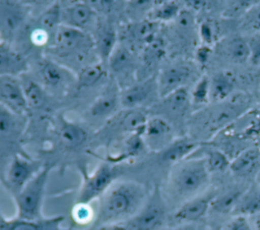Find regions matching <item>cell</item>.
<instances>
[{"mask_svg":"<svg viewBox=\"0 0 260 230\" xmlns=\"http://www.w3.org/2000/svg\"><path fill=\"white\" fill-rule=\"evenodd\" d=\"M209 174L203 158L188 157L173 166L169 185L176 196L187 200L207 185Z\"/></svg>","mask_w":260,"mask_h":230,"instance_id":"2","label":"cell"},{"mask_svg":"<svg viewBox=\"0 0 260 230\" xmlns=\"http://www.w3.org/2000/svg\"><path fill=\"white\" fill-rule=\"evenodd\" d=\"M107 76V69L104 63H91L85 65L77 74L76 82L78 88L88 89L95 87Z\"/></svg>","mask_w":260,"mask_h":230,"instance_id":"34","label":"cell"},{"mask_svg":"<svg viewBox=\"0 0 260 230\" xmlns=\"http://www.w3.org/2000/svg\"><path fill=\"white\" fill-rule=\"evenodd\" d=\"M50 171L51 166L44 165L21 191L13 196L16 206L15 217L23 220H38L44 217L43 204Z\"/></svg>","mask_w":260,"mask_h":230,"instance_id":"4","label":"cell"},{"mask_svg":"<svg viewBox=\"0 0 260 230\" xmlns=\"http://www.w3.org/2000/svg\"><path fill=\"white\" fill-rule=\"evenodd\" d=\"M199 147V142L189 136L176 137L166 149L158 154L160 163L166 165H176L187 159Z\"/></svg>","mask_w":260,"mask_h":230,"instance_id":"22","label":"cell"},{"mask_svg":"<svg viewBox=\"0 0 260 230\" xmlns=\"http://www.w3.org/2000/svg\"><path fill=\"white\" fill-rule=\"evenodd\" d=\"M159 99L156 76L137 80L120 90V105L125 110L152 107Z\"/></svg>","mask_w":260,"mask_h":230,"instance_id":"8","label":"cell"},{"mask_svg":"<svg viewBox=\"0 0 260 230\" xmlns=\"http://www.w3.org/2000/svg\"><path fill=\"white\" fill-rule=\"evenodd\" d=\"M246 22L251 30L260 34V3L255 4L246 13Z\"/></svg>","mask_w":260,"mask_h":230,"instance_id":"41","label":"cell"},{"mask_svg":"<svg viewBox=\"0 0 260 230\" xmlns=\"http://www.w3.org/2000/svg\"><path fill=\"white\" fill-rule=\"evenodd\" d=\"M195 67L190 62H173L159 70L156 75V83L159 99L186 88L194 78Z\"/></svg>","mask_w":260,"mask_h":230,"instance_id":"10","label":"cell"},{"mask_svg":"<svg viewBox=\"0 0 260 230\" xmlns=\"http://www.w3.org/2000/svg\"><path fill=\"white\" fill-rule=\"evenodd\" d=\"M142 131L129 134L124 139L120 151L118 153L109 155L105 161L114 165H118L124 161L136 158L141 155L145 150H147L142 137Z\"/></svg>","mask_w":260,"mask_h":230,"instance_id":"26","label":"cell"},{"mask_svg":"<svg viewBox=\"0 0 260 230\" xmlns=\"http://www.w3.org/2000/svg\"><path fill=\"white\" fill-rule=\"evenodd\" d=\"M94 49L100 56L102 62H107L117 45L119 44V36L111 22H100L95 26L92 37Z\"/></svg>","mask_w":260,"mask_h":230,"instance_id":"24","label":"cell"},{"mask_svg":"<svg viewBox=\"0 0 260 230\" xmlns=\"http://www.w3.org/2000/svg\"><path fill=\"white\" fill-rule=\"evenodd\" d=\"M25 126V115H18L0 105V145H13L17 142Z\"/></svg>","mask_w":260,"mask_h":230,"instance_id":"19","label":"cell"},{"mask_svg":"<svg viewBox=\"0 0 260 230\" xmlns=\"http://www.w3.org/2000/svg\"><path fill=\"white\" fill-rule=\"evenodd\" d=\"M148 196L145 186L137 181H115L99 198L92 229L126 223L140 211Z\"/></svg>","mask_w":260,"mask_h":230,"instance_id":"1","label":"cell"},{"mask_svg":"<svg viewBox=\"0 0 260 230\" xmlns=\"http://www.w3.org/2000/svg\"><path fill=\"white\" fill-rule=\"evenodd\" d=\"M120 105V91L116 84H110L92 102L87 115L92 121L110 120L117 114Z\"/></svg>","mask_w":260,"mask_h":230,"instance_id":"17","label":"cell"},{"mask_svg":"<svg viewBox=\"0 0 260 230\" xmlns=\"http://www.w3.org/2000/svg\"><path fill=\"white\" fill-rule=\"evenodd\" d=\"M43 167L41 162L16 153L5 169L3 184L11 195L15 196Z\"/></svg>","mask_w":260,"mask_h":230,"instance_id":"7","label":"cell"},{"mask_svg":"<svg viewBox=\"0 0 260 230\" xmlns=\"http://www.w3.org/2000/svg\"><path fill=\"white\" fill-rule=\"evenodd\" d=\"M199 157L204 159L207 169L210 173L212 172L221 173L230 169L231 160L229 156L219 149H216V148L204 149V151Z\"/></svg>","mask_w":260,"mask_h":230,"instance_id":"37","label":"cell"},{"mask_svg":"<svg viewBox=\"0 0 260 230\" xmlns=\"http://www.w3.org/2000/svg\"><path fill=\"white\" fill-rule=\"evenodd\" d=\"M37 79L49 94L64 93L65 90L74 82L75 75L69 67L51 59L43 58L38 64Z\"/></svg>","mask_w":260,"mask_h":230,"instance_id":"9","label":"cell"},{"mask_svg":"<svg viewBox=\"0 0 260 230\" xmlns=\"http://www.w3.org/2000/svg\"><path fill=\"white\" fill-rule=\"evenodd\" d=\"M20 80L28 109H39L43 107L47 102L48 93L41 83L34 77L26 76L25 74L20 76Z\"/></svg>","mask_w":260,"mask_h":230,"instance_id":"29","label":"cell"},{"mask_svg":"<svg viewBox=\"0 0 260 230\" xmlns=\"http://www.w3.org/2000/svg\"><path fill=\"white\" fill-rule=\"evenodd\" d=\"M217 192L210 190L204 194L196 195L185 200L172 215V220L177 225L194 224L200 221L210 210L211 204Z\"/></svg>","mask_w":260,"mask_h":230,"instance_id":"14","label":"cell"},{"mask_svg":"<svg viewBox=\"0 0 260 230\" xmlns=\"http://www.w3.org/2000/svg\"><path fill=\"white\" fill-rule=\"evenodd\" d=\"M210 48L209 46H206V45H202L196 52V58L198 60V62L200 63H206L209 56H210Z\"/></svg>","mask_w":260,"mask_h":230,"instance_id":"44","label":"cell"},{"mask_svg":"<svg viewBox=\"0 0 260 230\" xmlns=\"http://www.w3.org/2000/svg\"><path fill=\"white\" fill-rule=\"evenodd\" d=\"M107 62L110 71L118 80H125L131 72L135 73L134 51L125 44L119 43Z\"/></svg>","mask_w":260,"mask_h":230,"instance_id":"23","label":"cell"},{"mask_svg":"<svg viewBox=\"0 0 260 230\" xmlns=\"http://www.w3.org/2000/svg\"><path fill=\"white\" fill-rule=\"evenodd\" d=\"M191 107L190 93L187 88L178 90L167 97L160 98L151 108L159 110L151 115H158L168 120L173 126L175 122L184 119ZM175 128V127H174Z\"/></svg>","mask_w":260,"mask_h":230,"instance_id":"13","label":"cell"},{"mask_svg":"<svg viewBox=\"0 0 260 230\" xmlns=\"http://www.w3.org/2000/svg\"><path fill=\"white\" fill-rule=\"evenodd\" d=\"M250 47V62L254 65L260 66V34L254 35L248 39Z\"/></svg>","mask_w":260,"mask_h":230,"instance_id":"42","label":"cell"},{"mask_svg":"<svg viewBox=\"0 0 260 230\" xmlns=\"http://www.w3.org/2000/svg\"><path fill=\"white\" fill-rule=\"evenodd\" d=\"M47 49L51 58L54 56L60 60L81 62L87 53L94 49V45L88 33L61 24Z\"/></svg>","mask_w":260,"mask_h":230,"instance_id":"3","label":"cell"},{"mask_svg":"<svg viewBox=\"0 0 260 230\" xmlns=\"http://www.w3.org/2000/svg\"><path fill=\"white\" fill-rule=\"evenodd\" d=\"M181 11L182 10L180 8V5L177 2H161L160 4L154 5L152 7L146 18L158 24L160 22H171L177 19Z\"/></svg>","mask_w":260,"mask_h":230,"instance_id":"36","label":"cell"},{"mask_svg":"<svg viewBox=\"0 0 260 230\" xmlns=\"http://www.w3.org/2000/svg\"><path fill=\"white\" fill-rule=\"evenodd\" d=\"M57 134L62 146L69 150L81 148L87 140V130L81 125L68 121L61 117L57 129Z\"/></svg>","mask_w":260,"mask_h":230,"instance_id":"25","label":"cell"},{"mask_svg":"<svg viewBox=\"0 0 260 230\" xmlns=\"http://www.w3.org/2000/svg\"><path fill=\"white\" fill-rule=\"evenodd\" d=\"M0 105L18 114L28 111L20 77L0 76Z\"/></svg>","mask_w":260,"mask_h":230,"instance_id":"15","label":"cell"},{"mask_svg":"<svg viewBox=\"0 0 260 230\" xmlns=\"http://www.w3.org/2000/svg\"><path fill=\"white\" fill-rule=\"evenodd\" d=\"M224 53L228 58L235 63H245L249 61L250 47L248 39L239 36L230 39L224 46Z\"/></svg>","mask_w":260,"mask_h":230,"instance_id":"35","label":"cell"},{"mask_svg":"<svg viewBox=\"0 0 260 230\" xmlns=\"http://www.w3.org/2000/svg\"><path fill=\"white\" fill-rule=\"evenodd\" d=\"M170 230H195V227L193 224H183V225H177Z\"/></svg>","mask_w":260,"mask_h":230,"instance_id":"45","label":"cell"},{"mask_svg":"<svg viewBox=\"0 0 260 230\" xmlns=\"http://www.w3.org/2000/svg\"><path fill=\"white\" fill-rule=\"evenodd\" d=\"M167 220V204L161 191L156 187L140 211L123 225L127 230H160Z\"/></svg>","mask_w":260,"mask_h":230,"instance_id":"6","label":"cell"},{"mask_svg":"<svg viewBox=\"0 0 260 230\" xmlns=\"http://www.w3.org/2000/svg\"><path fill=\"white\" fill-rule=\"evenodd\" d=\"M246 188L236 186V187L230 188L229 190L220 194L217 193V195L214 197L211 204L210 210L220 215H225L230 213L233 214L238 202L240 200Z\"/></svg>","mask_w":260,"mask_h":230,"instance_id":"31","label":"cell"},{"mask_svg":"<svg viewBox=\"0 0 260 230\" xmlns=\"http://www.w3.org/2000/svg\"><path fill=\"white\" fill-rule=\"evenodd\" d=\"M96 212L92 209L90 204L76 203L71 211V217L77 225H88L94 222Z\"/></svg>","mask_w":260,"mask_h":230,"instance_id":"39","label":"cell"},{"mask_svg":"<svg viewBox=\"0 0 260 230\" xmlns=\"http://www.w3.org/2000/svg\"><path fill=\"white\" fill-rule=\"evenodd\" d=\"M233 214L245 217L260 214V188L256 186L246 188Z\"/></svg>","mask_w":260,"mask_h":230,"instance_id":"30","label":"cell"},{"mask_svg":"<svg viewBox=\"0 0 260 230\" xmlns=\"http://www.w3.org/2000/svg\"><path fill=\"white\" fill-rule=\"evenodd\" d=\"M174 126L158 115H150L144 124L142 137L147 150L159 153L175 138Z\"/></svg>","mask_w":260,"mask_h":230,"instance_id":"12","label":"cell"},{"mask_svg":"<svg viewBox=\"0 0 260 230\" xmlns=\"http://www.w3.org/2000/svg\"><path fill=\"white\" fill-rule=\"evenodd\" d=\"M96 11L89 2H74L62 7V24L84 31L93 24Z\"/></svg>","mask_w":260,"mask_h":230,"instance_id":"18","label":"cell"},{"mask_svg":"<svg viewBox=\"0 0 260 230\" xmlns=\"http://www.w3.org/2000/svg\"><path fill=\"white\" fill-rule=\"evenodd\" d=\"M82 183L77 197V203L91 204L94 199H99L108 188L117 181L120 170L117 165L104 161L91 173L84 168L80 169Z\"/></svg>","mask_w":260,"mask_h":230,"instance_id":"5","label":"cell"},{"mask_svg":"<svg viewBox=\"0 0 260 230\" xmlns=\"http://www.w3.org/2000/svg\"><path fill=\"white\" fill-rule=\"evenodd\" d=\"M158 23L147 18L134 20L125 27L126 41L131 44L129 48L134 51V46L143 49L157 36Z\"/></svg>","mask_w":260,"mask_h":230,"instance_id":"21","label":"cell"},{"mask_svg":"<svg viewBox=\"0 0 260 230\" xmlns=\"http://www.w3.org/2000/svg\"><path fill=\"white\" fill-rule=\"evenodd\" d=\"M199 35L202 39L203 45H211L215 38V28L212 22H209L208 20L203 21L199 26Z\"/></svg>","mask_w":260,"mask_h":230,"instance_id":"40","label":"cell"},{"mask_svg":"<svg viewBox=\"0 0 260 230\" xmlns=\"http://www.w3.org/2000/svg\"><path fill=\"white\" fill-rule=\"evenodd\" d=\"M228 230H252V227L247 217L235 216L230 222Z\"/></svg>","mask_w":260,"mask_h":230,"instance_id":"43","label":"cell"},{"mask_svg":"<svg viewBox=\"0 0 260 230\" xmlns=\"http://www.w3.org/2000/svg\"><path fill=\"white\" fill-rule=\"evenodd\" d=\"M235 90L233 78L223 72L215 74L210 79V102L220 103L228 100Z\"/></svg>","mask_w":260,"mask_h":230,"instance_id":"32","label":"cell"},{"mask_svg":"<svg viewBox=\"0 0 260 230\" xmlns=\"http://www.w3.org/2000/svg\"><path fill=\"white\" fill-rule=\"evenodd\" d=\"M190 101L194 107H202L210 102V79L206 75L196 81L190 93Z\"/></svg>","mask_w":260,"mask_h":230,"instance_id":"38","label":"cell"},{"mask_svg":"<svg viewBox=\"0 0 260 230\" xmlns=\"http://www.w3.org/2000/svg\"><path fill=\"white\" fill-rule=\"evenodd\" d=\"M29 7L17 1H0V42L8 43L26 23Z\"/></svg>","mask_w":260,"mask_h":230,"instance_id":"11","label":"cell"},{"mask_svg":"<svg viewBox=\"0 0 260 230\" xmlns=\"http://www.w3.org/2000/svg\"><path fill=\"white\" fill-rule=\"evenodd\" d=\"M27 70V58L10 44L0 42V76L20 77Z\"/></svg>","mask_w":260,"mask_h":230,"instance_id":"20","label":"cell"},{"mask_svg":"<svg viewBox=\"0 0 260 230\" xmlns=\"http://www.w3.org/2000/svg\"><path fill=\"white\" fill-rule=\"evenodd\" d=\"M166 56V44L164 39L155 37L143 49L141 54V65L137 69V74L142 70V79H145V73L156 66ZM141 79V80H142Z\"/></svg>","mask_w":260,"mask_h":230,"instance_id":"28","label":"cell"},{"mask_svg":"<svg viewBox=\"0 0 260 230\" xmlns=\"http://www.w3.org/2000/svg\"><path fill=\"white\" fill-rule=\"evenodd\" d=\"M254 225H255L256 230H260V214L256 215V218H255V221H254Z\"/></svg>","mask_w":260,"mask_h":230,"instance_id":"46","label":"cell"},{"mask_svg":"<svg viewBox=\"0 0 260 230\" xmlns=\"http://www.w3.org/2000/svg\"><path fill=\"white\" fill-rule=\"evenodd\" d=\"M64 216L43 217L38 220H23L17 217L7 219L0 214V230H77L63 226Z\"/></svg>","mask_w":260,"mask_h":230,"instance_id":"16","label":"cell"},{"mask_svg":"<svg viewBox=\"0 0 260 230\" xmlns=\"http://www.w3.org/2000/svg\"><path fill=\"white\" fill-rule=\"evenodd\" d=\"M61 24H62V6L58 3H54L51 6H49L39 16L35 26L40 27L46 33H48L53 40L57 30L60 27Z\"/></svg>","mask_w":260,"mask_h":230,"instance_id":"33","label":"cell"},{"mask_svg":"<svg viewBox=\"0 0 260 230\" xmlns=\"http://www.w3.org/2000/svg\"><path fill=\"white\" fill-rule=\"evenodd\" d=\"M260 168V151L250 148L239 153L231 161L230 170L239 177H249Z\"/></svg>","mask_w":260,"mask_h":230,"instance_id":"27","label":"cell"}]
</instances>
